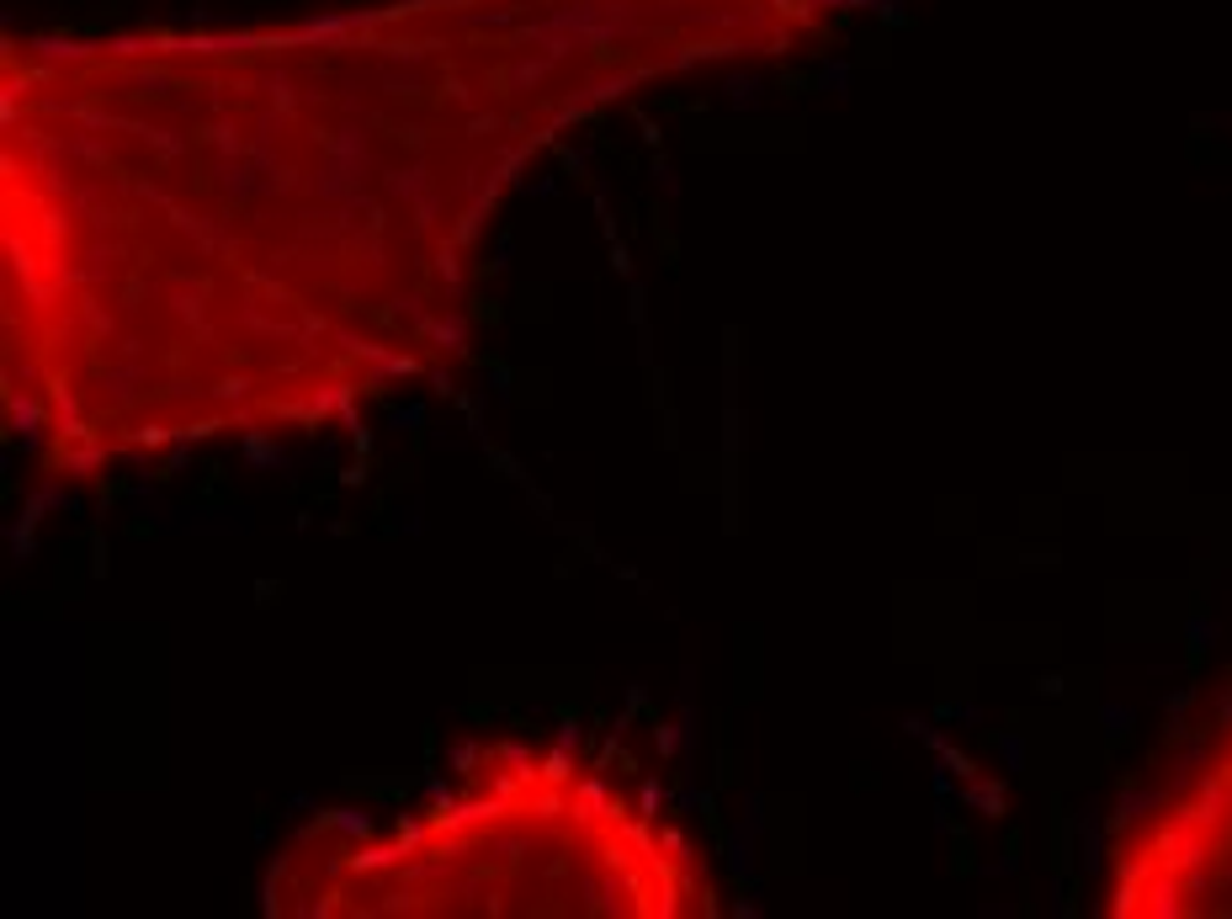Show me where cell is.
Returning <instances> with one entry per match:
<instances>
[{"instance_id": "obj_1", "label": "cell", "mask_w": 1232, "mask_h": 919, "mask_svg": "<svg viewBox=\"0 0 1232 919\" xmlns=\"http://www.w3.org/2000/svg\"><path fill=\"white\" fill-rule=\"evenodd\" d=\"M850 0H388L0 43V399L43 479L346 431L468 346L575 123L819 48Z\"/></svg>"}, {"instance_id": "obj_2", "label": "cell", "mask_w": 1232, "mask_h": 919, "mask_svg": "<svg viewBox=\"0 0 1232 919\" xmlns=\"http://www.w3.org/2000/svg\"><path fill=\"white\" fill-rule=\"evenodd\" d=\"M701 845L569 745L494 739L388 824H309L266 872L282 919H717Z\"/></svg>"}, {"instance_id": "obj_3", "label": "cell", "mask_w": 1232, "mask_h": 919, "mask_svg": "<svg viewBox=\"0 0 1232 919\" xmlns=\"http://www.w3.org/2000/svg\"><path fill=\"white\" fill-rule=\"evenodd\" d=\"M1106 915L1232 919V728L1115 839Z\"/></svg>"}]
</instances>
